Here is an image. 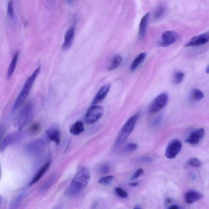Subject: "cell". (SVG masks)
<instances>
[{
  "label": "cell",
  "instance_id": "cell-25",
  "mask_svg": "<svg viewBox=\"0 0 209 209\" xmlns=\"http://www.w3.org/2000/svg\"><path fill=\"white\" fill-rule=\"evenodd\" d=\"M190 97L193 100L197 102L203 99L204 97V94L201 90L198 89H193L191 92Z\"/></svg>",
  "mask_w": 209,
  "mask_h": 209
},
{
  "label": "cell",
  "instance_id": "cell-20",
  "mask_svg": "<svg viewBox=\"0 0 209 209\" xmlns=\"http://www.w3.org/2000/svg\"><path fill=\"white\" fill-rule=\"evenodd\" d=\"M84 130V126L83 122L80 121L76 122L71 126L70 132L74 136L79 135Z\"/></svg>",
  "mask_w": 209,
  "mask_h": 209
},
{
  "label": "cell",
  "instance_id": "cell-1",
  "mask_svg": "<svg viewBox=\"0 0 209 209\" xmlns=\"http://www.w3.org/2000/svg\"><path fill=\"white\" fill-rule=\"evenodd\" d=\"M90 173L88 170L86 168L81 169L77 173L67 189L66 195L70 197H74L78 195L87 187L90 182Z\"/></svg>",
  "mask_w": 209,
  "mask_h": 209
},
{
  "label": "cell",
  "instance_id": "cell-35",
  "mask_svg": "<svg viewBox=\"0 0 209 209\" xmlns=\"http://www.w3.org/2000/svg\"><path fill=\"white\" fill-rule=\"evenodd\" d=\"M109 167L106 165H103L102 166L100 169V171L102 174H107L109 172Z\"/></svg>",
  "mask_w": 209,
  "mask_h": 209
},
{
  "label": "cell",
  "instance_id": "cell-5",
  "mask_svg": "<svg viewBox=\"0 0 209 209\" xmlns=\"http://www.w3.org/2000/svg\"><path fill=\"white\" fill-rule=\"evenodd\" d=\"M26 134L24 132L19 131L12 132L8 134L5 137L1 144V152L8 147L9 146L19 142L24 137Z\"/></svg>",
  "mask_w": 209,
  "mask_h": 209
},
{
  "label": "cell",
  "instance_id": "cell-2",
  "mask_svg": "<svg viewBox=\"0 0 209 209\" xmlns=\"http://www.w3.org/2000/svg\"><path fill=\"white\" fill-rule=\"evenodd\" d=\"M40 70L41 67H38L27 80L22 90L14 102L13 106V111L18 110L26 102L32 87L33 83L40 72Z\"/></svg>",
  "mask_w": 209,
  "mask_h": 209
},
{
  "label": "cell",
  "instance_id": "cell-19",
  "mask_svg": "<svg viewBox=\"0 0 209 209\" xmlns=\"http://www.w3.org/2000/svg\"><path fill=\"white\" fill-rule=\"evenodd\" d=\"M18 56H19V52H16L9 66L8 69L7 74V79H10L14 73L16 66H17V62H18Z\"/></svg>",
  "mask_w": 209,
  "mask_h": 209
},
{
  "label": "cell",
  "instance_id": "cell-30",
  "mask_svg": "<svg viewBox=\"0 0 209 209\" xmlns=\"http://www.w3.org/2000/svg\"><path fill=\"white\" fill-rule=\"evenodd\" d=\"M188 163L190 166L194 167H199L202 165L199 160L195 158H191L189 160Z\"/></svg>",
  "mask_w": 209,
  "mask_h": 209
},
{
  "label": "cell",
  "instance_id": "cell-14",
  "mask_svg": "<svg viewBox=\"0 0 209 209\" xmlns=\"http://www.w3.org/2000/svg\"><path fill=\"white\" fill-rule=\"evenodd\" d=\"M110 85L109 84L104 85L100 89L92 102L93 105H96L100 103L104 99L110 90Z\"/></svg>",
  "mask_w": 209,
  "mask_h": 209
},
{
  "label": "cell",
  "instance_id": "cell-29",
  "mask_svg": "<svg viewBox=\"0 0 209 209\" xmlns=\"http://www.w3.org/2000/svg\"><path fill=\"white\" fill-rule=\"evenodd\" d=\"M112 176H108L104 177L101 178L98 180V183L100 184L106 185L110 183L114 179Z\"/></svg>",
  "mask_w": 209,
  "mask_h": 209
},
{
  "label": "cell",
  "instance_id": "cell-31",
  "mask_svg": "<svg viewBox=\"0 0 209 209\" xmlns=\"http://www.w3.org/2000/svg\"><path fill=\"white\" fill-rule=\"evenodd\" d=\"M7 13L10 18H12L14 17V7H13V2L12 1H10L8 4Z\"/></svg>",
  "mask_w": 209,
  "mask_h": 209
},
{
  "label": "cell",
  "instance_id": "cell-12",
  "mask_svg": "<svg viewBox=\"0 0 209 209\" xmlns=\"http://www.w3.org/2000/svg\"><path fill=\"white\" fill-rule=\"evenodd\" d=\"M205 130L203 128H199L194 130L190 133L188 137L186 139V143L191 145H197L204 137Z\"/></svg>",
  "mask_w": 209,
  "mask_h": 209
},
{
  "label": "cell",
  "instance_id": "cell-16",
  "mask_svg": "<svg viewBox=\"0 0 209 209\" xmlns=\"http://www.w3.org/2000/svg\"><path fill=\"white\" fill-rule=\"evenodd\" d=\"M149 17H150V13H147L143 16L141 20L139 29L140 38H143L146 35Z\"/></svg>",
  "mask_w": 209,
  "mask_h": 209
},
{
  "label": "cell",
  "instance_id": "cell-32",
  "mask_svg": "<svg viewBox=\"0 0 209 209\" xmlns=\"http://www.w3.org/2000/svg\"><path fill=\"white\" fill-rule=\"evenodd\" d=\"M115 192L118 196L123 198H127L128 194L126 191L120 187H117L115 189Z\"/></svg>",
  "mask_w": 209,
  "mask_h": 209
},
{
  "label": "cell",
  "instance_id": "cell-38",
  "mask_svg": "<svg viewBox=\"0 0 209 209\" xmlns=\"http://www.w3.org/2000/svg\"><path fill=\"white\" fill-rule=\"evenodd\" d=\"M169 209H179V207L176 205H173L171 206Z\"/></svg>",
  "mask_w": 209,
  "mask_h": 209
},
{
  "label": "cell",
  "instance_id": "cell-3",
  "mask_svg": "<svg viewBox=\"0 0 209 209\" xmlns=\"http://www.w3.org/2000/svg\"><path fill=\"white\" fill-rule=\"evenodd\" d=\"M34 114V107L31 102H28L21 109L14 121V126L21 130L31 122Z\"/></svg>",
  "mask_w": 209,
  "mask_h": 209
},
{
  "label": "cell",
  "instance_id": "cell-28",
  "mask_svg": "<svg viewBox=\"0 0 209 209\" xmlns=\"http://www.w3.org/2000/svg\"><path fill=\"white\" fill-rule=\"evenodd\" d=\"M54 179H55L54 176H52L50 179L47 181L46 183L44 184L43 186H42L41 188V191L44 192L46 191L47 189H48L49 187H50V186H51L52 184L54 182Z\"/></svg>",
  "mask_w": 209,
  "mask_h": 209
},
{
  "label": "cell",
  "instance_id": "cell-24",
  "mask_svg": "<svg viewBox=\"0 0 209 209\" xmlns=\"http://www.w3.org/2000/svg\"><path fill=\"white\" fill-rule=\"evenodd\" d=\"M146 57V54L144 53H141L134 60L131 66V70L134 71L141 64L144 60Z\"/></svg>",
  "mask_w": 209,
  "mask_h": 209
},
{
  "label": "cell",
  "instance_id": "cell-33",
  "mask_svg": "<svg viewBox=\"0 0 209 209\" xmlns=\"http://www.w3.org/2000/svg\"><path fill=\"white\" fill-rule=\"evenodd\" d=\"M144 173V171L143 169L140 168L138 169L133 174L132 177V179L135 180L138 179L141 176L143 175Z\"/></svg>",
  "mask_w": 209,
  "mask_h": 209
},
{
  "label": "cell",
  "instance_id": "cell-13",
  "mask_svg": "<svg viewBox=\"0 0 209 209\" xmlns=\"http://www.w3.org/2000/svg\"><path fill=\"white\" fill-rule=\"evenodd\" d=\"M75 34V28L74 26H72L66 32L64 37V41L62 46L63 50H67L70 49L72 45Z\"/></svg>",
  "mask_w": 209,
  "mask_h": 209
},
{
  "label": "cell",
  "instance_id": "cell-4",
  "mask_svg": "<svg viewBox=\"0 0 209 209\" xmlns=\"http://www.w3.org/2000/svg\"><path fill=\"white\" fill-rule=\"evenodd\" d=\"M139 115L134 114L125 123L120 131L116 142L115 147H117L126 140L130 134L132 132Z\"/></svg>",
  "mask_w": 209,
  "mask_h": 209
},
{
  "label": "cell",
  "instance_id": "cell-6",
  "mask_svg": "<svg viewBox=\"0 0 209 209\" xmlns=\"http://www.w3.org/2000/svg\"><path fill=\"white\" fill-rule=\"evenodd\" d=\"M104 109L102 106L93 105L88 109L85 117V121L88 124L97 122L103 115Z\"/></svg>",
  "mask_w": 209,
  "mask_h": 209
},
{
  "label": "cell",
  "instance_id": "cell-18",
  "mask_svg": "<svg viewBox=\"0 0 209 209\" xmlns=\"http://www.w3.org/2000/svg\"><path fill=\"white\" fill-rule=\"evenodd\" d=\"M50 162H48L45 164L43 166H42L40 169L39 171L37 172V173L34 177V179H32V182L30 183V186L34 184V183H37L42 177V176L45 174V173L47 171L50 166Z\"/></svg>",
  "mask_w": 209,
  "mask_h": 209
},
{
  "label": "cell",
  "instance_id": "cell-8",
  "mask_svg": "<svg viewBox=\"0 0 209 209\" xmlns=\"http://www.w3.org/2000/svg\"><path fill=\"white\" fill-rule=\"evenodd\" d=\"M182 144L179 140L174 139L170 141L166 149L165 156L169 159H173L180 152Z\"/></svg>",
  "mask_w": 209,
  "mask_h": 209
},
{
  "label": "cell",
  "instance_id": "cell-11",
  "mask_svg": "<svg viewBox=\"0 0 209 209\" xmlns=\"http://www.w3.org/2000/svg\"><path fill=\"white\" fill-rule=\"evenodd\" d=\"M209 41V31L201 35L195 36L192 38L186 46L187 47H196L205 44Z\"/></svg>",
  "mask_w": 209,
  "mask_h": 209
},
{
  "label": "cell",
  "instance_id": "cell-26",
  "mask_svg": "<svg viewBox=\"0 0 209 209\" xmlns=\"http://www.w3.org/2000/svg\"><path fill=\"white\" fill-rule=\"evenodd\" d=\"M184 74L181 72H178L176 73L174 76L173 82L176 84L180 83L183 81Z\"/></svg>",
  "mask_w": 209,
  "mask_h": 209
},
{
  "label": "cell",
  "instance_id": "cell-27",
  "mask_svg": "<svg viewBox=\"0 0 209 209\" xmlns=\"http://www.w3.org/2000/svg\"><path fill=\"white\" fill-rule=\"evenodd\" d=\"M40 130V125L38 123H34L29 128V132L32 134H35L39 132Z\"/></svg>",
  "mask_w": 209,
  "mask_h": 209
},
{
  "label": "cell",
  "instance_id": "cell-10",
  "mask_svg": "<svg viewBox=\"0 0 209 209\" xmlns=\"http://www.w3.org/2000/svg\"><path fill=\"white\" fill-rule=\"evenodd\" d=\"M179 38L177 33L174 31H167L164 32L162 36V41L160 42V46H167L176 42Z\"/></svg>",
  "mask_w": 209,
  "mask_h": 209
},
{
  "label": "cell",
  "instance_id": "cell-15",
  "mask_svg": "<svg viewBox=\"0 0 209 209\" xmlns=\"http://www.w3.org/2000/svg\"><path fill=\"white\" fill-rule=\"evenodd\" d=\"M47 134L50 140L57 145H59L61 142V134L59 129L55 127H50L47 131Z\"/></svg>",
  "mask_w": 209,
  "mask_h": 209
},
{
  "label": "cell",
  "instance_id": "cell-36",
  "mask_svg": "<svg viewBox=\"0 0 209 209\" xmlns=\"http://www.w3.org/2000/svg\"><path fill=\"white\" fill-rule=\"evenodd\" d=\"M141 160L142 162H146V163H151L153 162L152 158L148 157H143L142 158H141Z\"/></svg>",
  "mask_w": 209,
  "mask_h": 209
},
{
  "label": "cell",
  "instance_id": "cell-40",
  "mask_svg": "<svg viewBox=\"0 0 209 209\" xmlns=\"http://www.w3.org/2000/svg\"><path fill=\"white\" fill-rule=\"evenodd\" d=\"M133 209H141L140 208V207H135V208H134Z\"/></svg>",
  "mask_w": 209,
  "mask_h": 209
},
{
  "label": "cell",
  "instance_id": "cell-34",
  "mask_svg": "<svg viewBox=\"0 0 209 209\" xmlns=\"http://www.w3.org/2000/svg\"><path fill=\"white\" fill-rule=\"evenodd\" d=\"M138 148V145L134 143H130L127 145L126 150L128 152L135 151Z\"/></svg>",
  "mask_w": 209,
  "mask_h": 209
},
{
  "label": "cell",
  "instance_id": "cell-21",
  "mask_svg": "<svg viewBox=\"0 0 209 209\" xmlns=\"http://www.w3.org/2000/svg\"><path fill=\"white\" fill-rule=\"evenodd\" d=\"M122 62V57L119 55H116L110 61V64L108 67V70L109 71H112L117 68L120 66Z\"/></svg>",
  "mask_w": 209,
  "mask_h": 209
},
{
  "label": "cell",
  "instance_id": "cell-7",
  "mask_svg": "<svg viewBox=\"0 0 209 209\" xmlns=\"http://www.w3.org/2000/svg\"><path fill=\"white\" fill-rule=\"evenodd\" d=\"M168 96L167 93L160 94L153 101L149 108V112L154 113L158 112L163 109L167 104Z\"/></svg>",
  "mask_w": 209,
  "mask_h": 209
},
{
  "label": "cell",
  "instance_id": "cell-23",
  "mask_svg": "<svg viewBox=\"0 0 209 209\" xmlns=\"http://www.w3.org/2000/svg\"><path fill=\"white\" fill-rule=\"evenodd\" d=\"M25 197V194L21 193L17 196L11 203L10 209H18Z\"/></svg>",
  "mask_w": 209,
  "mask_h": 209
},
{
  "label": "cell",
  "instance_id": "cell-39",
  "mask_svg": "<svg viewBox=\"0 0 209 209\" xmlns=\"http://www.w3.org/2000/svg\"><path fill=\"white\" fill-rule=\"evenodd\" d=\"M206 73H207V74H209V65L208 67H207L206 70Z\"/></svg>",
  "mask_w": 209,
  "mask_h": 209
},
{
  "label": "cell",
  "instance_id": "cell-9",
  "mask_svg": "<svg viewBox=\"0 0 209 209\" xmlns=\"http://www.w3.org/2000/svg\"><path fill=\"white\" fill-rule=\"evenodd\" d=\"M45 149V143L41 139L33 141L29 144L26 147V152L32 156L39 155L43 152Z\"/></svg>",
  "mask_w": 209,
  "mask_h": 209
},
{
  "label": "cell",
  "instance_id": "cell-17",
  "mask_svg": "<svg viewBox=\"0 0 209 209\" xmlns=\"http://www.w3.org/2000/svg\"><path fill=\"white\" fill-rule=\"evenodd\" d=\"M202 195L201 193L194 191H190L185 194V200L186 203L191 204L199 200L202 198Z\"/></svg>",
  "mask_w": 209,
  "mask_h": 209
},
{
  "label": "cell",
  "instance_id": "cell-37",
  "mask_svg": "<svg viewBox=\"0 0 209 209\" xmlns=\"http://www.w3.org/2000/svg\"><path fill=\"white\" fill-rule=\"evenodd\" d=\"M139 185V183L138 182H134V183H132L130 184V185L132 187H136V186H138Z\"/></svg>",
  "mask_w": 209,
  "mask_h": 209
},
{
  "label": "cell",
  "instance_id": "cell-22",
  "mask_svg": "<svg viewBox=\"0 0 209 209\" xmlns=\"http://www.w3.org/2000/svg\"><path fill=\"white\" fill-rule=\"evenodd\" d=\"M166 12V7L163 4H160L157 7L154 14V19L158 20L161 19L164 16Z\"/></svg>",
  "mask_w": 209,
  "mask_h": 209
}]
</instances>
